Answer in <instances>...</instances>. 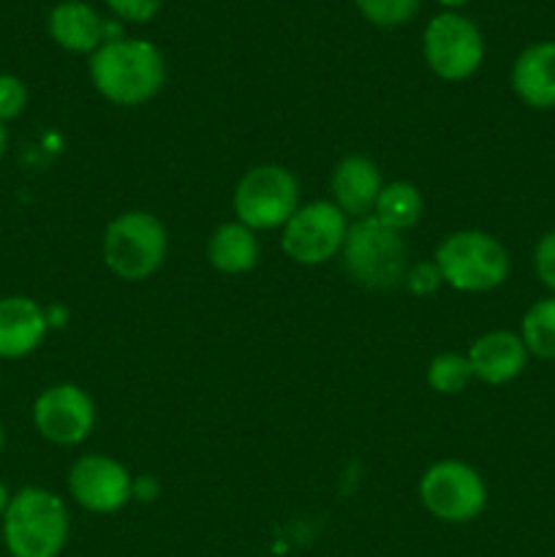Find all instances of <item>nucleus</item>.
I'll list each match as a JSON object with an SVG mask.
<instances>
[{"mask_svg":"<svg viewBox=\"0 0 555 557\" xmlns=\"http://www.w3.org/2000/svg\"><path fill=\"white\" fill-rule=\"evenodd\" d=\"M92 87L118 107H139L166 85V60L145 38H114L90 54Z\"/></svg>","mask_w":555,"mask_h":557,"instance_id":"f257e3e1","label":"nucleus"},{"mask_svg":"<svg viewBox=\"0 0 555 557\" xmlns=\"http://www.w3.org/2000/svg\"><path fill=\"white\" fill-rule=\"evenodd\" d=\"M0 522L11 557H58L69 542V509L52 490L22 487Z\"/></svg>","mask_w":555,"mask_h":557,"instance_id":"f03ea898","label":"nucleus"},{"mask_svg":"<svg viewBox=\"0 0 555 557\" xmlns=\"http://www.w3.org/2000/svg\"><path fill=\"white\" fill-rule=\"evenodd\" d=\"M341 253L351 281L370 292H392L403 286L411 267L403 234L375 221L373 215L359 218L348 226Z\"/></svg>","mask_w":555,"mask_h":557,"instance_id":"7ed1b4c3","label":"nucleus"},{"mask_svg":"<svg viewBox=\"0 0 555 557\" xmlns=\"http://www.w3.org/2000/svg\"><path fill=\"white\" fill-rule=\"evenodd\" d=\"M433 261L441 272V281L455 292H493L509 277L506 248L493 234L479 232V228L446 234L435 248Z\"/></svg>","mask_w":555,"mask_h":557,"instance_id":"20e7f679","label":"nucleus"},{"mask_svg":"<svg viewBox=\"0 0 555 557\" xmlns=\"http://www.w3.org/2000/svg\"><path fill=\"white\" fill-rule=\"evenodd\" d=\"M166 253L169 232L152 212H120L103 232V264L120 281H147L161 270Z\"/></svg>","mask_w":555,"mask_h":557,"instance_id":"39448f33","label":"nucleus"},{"mask_svg":"<svg viewBox=\"0 0 555 557\" xmlns=\"http://www.w3.org/2000/svg\"><path fill=\"white\" fill-rule=\"evenodd\" d=\"M234 215L254 232L283 228L299 210V180L278 163L254 166L234 188Z\"/></svg>","mask_w":555,"mask_h":557,"instance_id":"423d86ee","label":"nucleus"},{"mask_svg":"<svg viewBox=\"0 0 555 557\" xmlns=\"http://www.w3.org/2000/svg\"><path fill=\"white\" fill-rule=\"evenodd\" d=\"M419 500L441 522H471L488 506V484L479 471L460 460H441L422 473Z\"/></svg>","mask_w":555,"mask_h":557,"instance_id":"0eeeda50","label":"nucleus"},{"mask_svg":"<svg viewBox=\"0 0 555 557\" xmlns=\"http://www.w3.org/2000/svg\"><path fill=\"white\" fill-rule=\"evenodd\" d=\"M422 54L439 79L462 82L479 71L484 41L479 27L457 11H441L422 33Z\"/></svg>","mask_w":555,"mask_h":557,"instance_id":"6e6552de","label":"nucleus"},{"mask_svg":"<svg viewBox=\"0 0 555 557\" xmlns=\"http://www.w3.org/2000/svg\"><path fill=\"white\" fill-rule=\"evenodd\" d=\"M348 234V221L335 201H310L283 226V253L303 267H319L335 259L343 250Z\"/></svg>","mask_w":555,"mask_h":557,"instance_id":"1a4fd4ad","label":"nucleus"},{"mask_svg":"<svg viewBox=\"0 0 555 557\" xmlns=\"http://www.w3.org/2000/svg\"><path fill=\"white\" fill-rule=\"evenodd\" d=\"M33 424L49 444L76 446L96 424V406L82 386L54 384L33 403Z\"/></svg>","mask_w":555,"mask_h":557,"instance_id":"9d476101","label":"nucleus"},{"mask_svg":"<svg viewBox=\"0 0 555 557\" xmlns=\"http://www.w3.org/2000/svg\"><path fill=\"white\" fill-rule=\"evenodd\" d=\"M69 493L82 509L92 515H112L134 498V479L114 457L85 455L71 466Z\"/></svg>","mask_w":555,"mask_h":557,"instance_id":"9b49d317","label":"nucleus"},{"mask_svg":"<svg viewBox=\"0 0 555 557\" xmlns=\"http://www.w3.org/2000/svg\"><path fill=\"white\" fill-rule=\"evenodd\" d=\"M47 30L58 47L65 52L92 54L107 41H114L118 27L109 25L90 3L85 0H63L47 16Z\"/></svg>","mask_w":555,"mask_h":557,"instance_id":"f8f14e48","label":"nucleus"},{"mask_svg":"<svg viewBox=\"0 0 555 557\" xmlns=\"http://www.w3.org/2000/svg\"><path fill=\"white\" fill-rule=\"evenodd\" d=\"M466 357L471 362L473 379L490 386H501L515 381L526 370L528 348L517 332L493 330L477 337Z\"/></svg>","mask_w":555,"mask_h":557,"instance_id":"ddd939ff","label":"nucleus"},{"mask_svg":"<svg viewBox=\"0 0 555 557\" xmlns=\"http://www.w3.org/2000/svg\"><path fill=\"white\" fill-rule=\"evenodd\" d=\"M49 330V315L33 297L0 299V359H22L36 351Z\"/></svg>","mask_w":555,"mask_h":557,"instance_id":"4468645a","label":"nucleus"},{"mask_svg":"<svg viewBox=\"0 0 555 557\" xmlns=\"http://www.w3.org/2000/svg\"><path fill=\"white\" fill-rule=\"evenodd\" d=\"M511 90L526 107L555 109V41H536L511 63Z\"/></svg>","mask_w":555,"mask_h":557,"instance_id":"2eb2a0df","label":"nucleus"},{"mask_svg":"<svg viewBox=\"0 0 555 557\" xmlns=\"http://www.w3.org/2000/svg\"><path fill=\"white\" fill-rule=\"evenodd\" d=\"M332 201L341 207L343 215L365 218L373 212L375 201H379L384 180H381L379 166L365 156H346L335 166L330 180Z\"/></svg>","mask_w":555,"mask_h":557,"instance_id":"dca6fc26","label":"nucleus"},{"mask_svg":"<svg viewBox=\"0 0 555 557\" xmlns=\"http://www.w3.org/2000/svg\"><path fill=\"white\" fill-rule=\"evenodd\" d=\"M207 259L223 275H243L259 261V239L254 228L239 221L221 223L207 243Z\"/></svg>","mask_w":555,"mask_h":557,"instance_id":"f3484780","label":"nucleus"},{"mask_svg":"<svg viewBox=\"0 0 555 557\" xmlns=\"http://www.w3.org/2000/svg\"><path fill=\"white\" fill-rule=\"evenodd\" d=\"M424 212V196L414 183H390L381 188L373 207V218L395 232L417 226Z\"/></svg>","mask_w":555,"mask_h":557,"instance_id":"a211bd4d","label":"nucleus"},{"mask_svg":"<svg viewBox=\"0 0 555 557\" xmlns=\"http://www.w3.org/2000/svg\"><path fill=\"white\" fill-rule=\"evenodd\" d=\"M520 337L528 354L539 359H555V297L539 299L526 310Z\"/></svg>","mask_w":555,"mask_h":557,"instance_id":"6ab92c4d","label":"nucleus"},{"mask_svg":"<svg viewBox=\"0 0 555 557\" xmlns=\"http://www.w3.org/2000/svg\"><path fill=\"white\" fill-rule=\"evenodd\" d=\"M473 379L471 362L466 354H439L430 359L428 364V384L433 386L439 395H460Z\"/></svg>","mask_w":555,"mask_h":557,"instance_id":"aec40b11","label":"nucleus"},{"mask_svg":"<svg viewBox=\"0 0 555 557\" xmlns=\"http://www.w3.org/2000/svg\"><path fill=\"white\" fill-rule=\"evenodd\" d=\"M354 5L370 25L397 27L417 14L419 0H354Z\"/></svg>","mask_w":555,"mask_h":557,"instance_id":"412c9836","label":"nucleus"},{"mask_svg":"<svg viewBox=\"0 0 555 557\" xmlns=\"http://www.w3.org/2000/svg\"><path fill=\"white\" fill-rule=\"evenodd\" d=\"M27 107V87L20 76L0 74V123L16 120Z\"/></svg>","mask_w":555,"mask_h":557,"instance_id":"4be33fe9","label":"nucleus"},{"mask_svg":"<svg viewBox=\"0 0 555 557\" xmlns=\"http://www.w3.org/2000/svg\"><path fill=\"white\" fill-rule=\"evenodd\" d=\"M107 5L118 20L141 25V22H150L163 9V0H107Z\"/></svg>","mask_w":555,"mask_h":557,"instance_id":"5701e85b","label":"nucleus"},{"mask_svg":"<svg viewBox=\"0 0 555 557\" xmlns=\"http://www.w3.org/2000/svg\"><path fill=\"white\" fill-rule=\"evenodd\" d=\"M403 286H408V292L419 294V297H428V294L439 292L444 286V281H441V272L435 267V261H417V264L408 267V275Z\"/></svg>","mask_w":555,"mask_h":557,"instance_id":"b1692460","label":"nucleus"},{"mask_svg":"<svg viewBox=\"0 0 555 557\" xmlns=\"http://www.w3.org/2000/svg\"><path fill=\"white\" fill-rule=\"evenodd\" d=\"M533 270H536L542 286L550 288L555 297V228L539 239L536 250H533Z\"/></svg>","mask_w":555,"mask_h":557,"instance_id":"393cba45","label":"nucleus"},{"mask_svg":"<svg viewBox=\"0 0 555 557\" xmlns=\"http://www.w3.org/2000/svg\"><path fill=\"white\" fill-rule=\"evenodd\" d=\"M9 504H11V493H9V487H5V484L0 482V520H3V515H5V509H9Z\"/></svg>","mask_w":555,"mask_h":557,"instance_id":"a878e982","label":"nucleus"},{"mask_svg":"<svg viewBox=\"0 0 555 557\" xmlns=\"http://www.w3.org/2000/svg\"><path fill=\"white\" fill-rule=\"evenodd\" d=\"M441 5H444L446 11H455V9H460V5H466L468 0H439Z\"/></svg>","mask_w":555,"mask_h":557,"instance_id":"bb28decb","label":"nucleus"},{"mask_svg":"<svg viewBox=\"0 0 555 557\" xmlns=\"http://www.w3.org/2000/svg\"><path fill=\"white\" fill-rule=\"evenodd\" d=\"M5 145H9V136H5V125L0 123V158H3V152H5Z\"/></svg>","mask_w":555,"mask_h":557,"instance_id":"cd10ccee","label":"nucleus"},{"mask_svg":"<svg viewBox=\"0 0 555 557\" xmlns=\"http://www.w3.org/2000/svg\"><path fill=\"white\" fill-rule=\"evenodd\" d=\"M5 446V433H3V424H0V451H3Z\"/></svg>","mask_w":555,"mask_h":557,"instance_id":"c85d7f7f","label":"nucleus"}]
</instances>
